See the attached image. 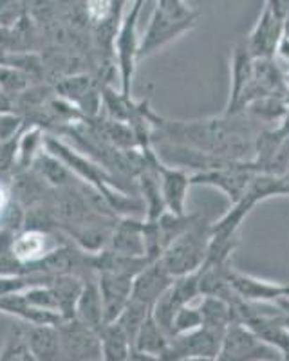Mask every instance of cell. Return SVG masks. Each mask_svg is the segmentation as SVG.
I'll return each mask as SVG.
<instances>
[{
    "mask_svg": "<svg viewBox=\"0 0 289 361\" xmlns=\"http://www.w3.org/2000/svg\"><path fill=\"white\" fill-rule=\"evenodd\" d=\"M201 20V11L183 0H159L140 42V60L152 56L173 40L192 31Z\"/></svg>",
    "mask_w": 289,
    "mask_h": 361,
    "instance_id": "cell-1",
    "label": "cell"
},
{
    "mask_svg": "<svg viewBox=\"0 0 289 361\" xmlns=\"http://www.w3.org/2000/svg\"><path fill=\"white\" fill-rule=\"evenodd\" d=\"M210 228L211 222L199 215L197 221L185 233L179 235L166 246L159 262L165 266V269L173 279H181V276L201 271L208 257V247H210Z\"/></svg>",
    "mask_w": 289,
    "mask_h": 361,
    "instance_id": "cell-2",
    "label": "cell"
},
{
    "mask_svg": "<svg viewBox=\"0 0 289 361\" xmlns=\"http://www.w3.org/2000/svg\"><path fill=\"white\" fill-rule=\"evenodd\" d=\"M141 6L143 2L137 0L130 4L128 11H125L123 20H121L118 35L114 38V47H112L114 63L118 67V74H120V92L123 96H130L134 74H136L137 62H140L141 38L137 37V22H140Z\"/></svg>",
    "mask_w": 289,
    "mask_h": 361,
    "instance_id": "cell-3",
    "label": "cell"
},
{
    "mask_svg": "<svg viewBox=\"0 0 289 361\" xmlns=\"http://www.w3.org/2000/svg\"><path fill=\"white\" fill-rule=\"evenodd\" d=\"M289 2L268 0L253 25L252 33L246 37V45L255 60H273L277 53V45L284 31L285 13Z\"/></svg>",
    "mask_w": 289,
    "mask_h": 361,
    "instance_id": "cell-4",
    "label": "cell"
},
{
    "mask_svg": "<svg viewBox=\"0 0 289 361\" xmlns=\"http://www.w3.org/2000/svg\"><path fill=\"white\" fill-rule=\"evenodd\" d=\"M284 357L268 343L260 340L244 324H233L226 329L221 349L214 361H281Z\"/></svg>",
    "mask_w": 289,
    "mask_h": 361,
    "instance_id": "cell-5",
    "label": "cell"
},
{
    "mask_svg": "<svg viewBox=\"0 0 289 361\" xmlns=\"http://www.w3.org/2000/svg\"><path fill=\"white\" fill-rule=\"evenodd\" d=\"M259 169L255 163H228L221 169L192 173V186L202 185L221 190L231 204H235L246 195Z\"/></svg>",
    "mask_w": 289,
    "mask_h": 361,
    "instance_id": "cell-6",
    "label": "cell"
},
{
    "mask_svg": "<svg viewBox=\"0 0 289 361\" xmlns=\"http://www.w3.org/2000/svg\"><path fill=\"white\" fill-rule=\"evenodd\" d=\"M223 333L214 329L201 327L194 333L170 338L168 349L159 361H185V360H215L221 349Z\"/></svg>",
    "mask_w": 289,
    "mask_h": 361,
    "instance_id": "cell-7",
    "label": "cell"
},
{
    "mask_svg": "<svg viewBox=\"0 0 289 361\" xmlns=\"http://www.w3.org/2000/svg\"><path fill=\"white\" fill-rule=\"evenodd\" d=\"M255 74V58L250 53L246 38L237 42L231 49L230 58V98L224 114H239L242 112L244 98L248 94Z\"/></svg>",
    "mask_w": 289,
    "mask_h": 361,
    "instance_id": "cell-8",
    "label": "cell"
},
{
    "mask_svg": "<svg viewBox=\"0 0 289 361\" xmlns=\"http://www.w3.org/2000/svg\"><path fill=\"white\" fill-rule=\"evenodd\" d=\"M56 327L67 361H102L98 331L87 327L75 318L63 320Z\"/></svg>",
    "mask_w": 289,
    "mask_h": 361,
    "instance_id": "cell-9",
    "label": "cell"
},
{
    "mask_svg": "<svg viewBox=\"0 0 289 361\" xmlns=\"http://www.w3.org/2000/svg\"><path fill=\"white\" fill-rule=\"evenodd\" d=\"M228 280L237 298L246 304H278L281 300L289 298L288 283L257 279V276L240 273L233 266L228 271Z\"/></svg>",
    "mask_w": 289,
    "mask_h": 361,
    "instance_id": "cell-10",
    "label": "cell"
},
{
    "mask_svg": "<svg viewBox=\"0 0 289 361\" xmlns=\"http://www.w3.org/2000/svg\"><path fill=\"white\" fill-rule=\"evenodd\" d=\"M98 289L104 305V322L114 324L133 296L134 276L118 275V273H96Z\"/></svg>",
    "mask_w": 289,
    "mask_h": 361,
    "instance_id": "cell-11",
    "label": "cell"
},
{
    "mask_svg": "<svg viewBox=\"0 0 289 361\" xmlns=\"http://www.w3.org/2000/svg\"><path fill=\"white\" fill-rule=\"evenodd\" d=\"M51 235L42 228H29L13 235L9 251L18 266H35L46 260L56 247L51 244Z\"/></svg>",
    "mask_w": 289,
    "mask_h": 361,
    "instance_id": "cell-12",
    "label": "cell"
},
{
    "mask_svg": "<svg viewBox=\"0 0 289 361\" xmlns=\"http://www.w3.org/2000/svg\"><path fill=\"white\" fill-rule=\"evenodd\" d=\"M157 173H159V185H161L166 212L173 215H185L186 197H188V190L192 188V173L165 164L159 157H157Z\"/></svg>",
    "mask_w": 289,
    "mask_h": 361,
    "instance_id": "cell-13",
    "label": "cell"
},
{
    "mask_svg": "<svg viewBox=\"0 0 289 361\" xmlns=\"http://www.w3.org/2000/svg\"><path fill=\"white\" fill-rule=\"evenodd\" d=\"M25 349L37 361H67L56 325H20Z\"/></svg>",
    "mask_w": 289,
    "mask_h": 361,
    "instance_id": "cell-14",
    "label": "cell"
},
{
    "mask_svg": "<svg viewBox=\"0 0 289 361\" xmlns=\"http://www.w3.org/2000/svg\"><path fill=\"white\" fill-rule=\"evenodd\" d=\"M173 276L165 269L159 260L150 262L134 276L133 282V296L130 298L137 300L141 304L154 307L156 302L168 291V288L173 283Z\"/></svg>",
    "mask_w": 289,
    "mask_h": 361,
    "instance_id": "cell-15",
    "label": "cell"
},
{
    "mask_svg": "<svg viewBox=\"0 0 289 361\" xmlns=\"http://www.w3.org/2000/svg\"><path fill=\"white\" fill-rule=\"evenodd\" d=\"M143 224L144 221H140V219L120 217L116 221L111 240L105 250L116 255H123V257H133V259H147L144 257Z\"/></svg>",
    "mask_w": 289,
    "mask_h": 361,
    "instance_id": "cell-16",
    "label": "cell"
},
{
    "mask_svg": "<svg viewBox=\"0 0 289 361\" xmlns=\"http://www.w3.org/2000/svg\"><path fill=\"white\" fill-rule=\"evenodd\" d=\"M75 320L82 322L87 327L99 331L104 327V305H102V296L98 289V275L87 276L83 280L82 293L78 296L75 307Z\"/></svg>",
    "mask_w": 289,
    "mask_h": 361,
    "instance_id": "cell-17",
    "label": "cell"
},
{
    "mask_svg": "<svg viewBox=\"0 0 289 361\" xmlns=\"http://www.w3.org/2000/svg\"><path fill=\"white\" fill-rule=\"evenodd\" d=\"M33 172L46 185L53 186L54 190L70 188L73 186V172L67 169L62 161L47 152V150H42L37 156L33 163Z\"/></svg>",
    "mask_w": 289,
    "mask_h": 361,
    "instance_id": "cell-18",
    "label": "cell"
},
{
    "mask_svg": "<svg viewBox=\"0 0 289 361\" xmlns=\"http://www.w3.org/2000/svg\"><path fill=\"white\" fill-rule=\"evenodd\" d=\"M197 305L202 314V327L214 329L224 334L230 325L237 324L235 312L231 305L217 296H201Z\"/></svg>",
    "mask_w": 289,
    "mask_h": 361,
    "instance_id": "cell-19",
    "label": "cell"
},
{
    "mask_svg": "<svg viewBox=\"0 0 289 361\" xmlns=\"http://www.w3.org/2000/svg\"><path fill=\"white\" fill-rule=\"evenodd\" d=\"M102 343V361H125L133 353V341L128 340L123 329L116 324H107L98 331Z\"/></svg>",
    "mask_w": 289,
    "mask_h": 361,
    "instance_id": "cell-20",
    "label": "cell"
},
{
    "mask_svg": "<svg viewBox=\"0 0 289 361\" xmlns=\"http://www.w3.org/2000/svg\"><path fill=\"white\" fill-rule=\"evenodd\" d=\"M168 343L170 336L157 325V322L154 320L152 314H150L149 320L144 322L143 327L140 329V333L134 338L133 349L137 350V353L149 354V356L161 360L163 354L168 349Z\"/></svg>",
    "mask_w": 289,
    "mask_h": 361,
    "instance_id": "cell-21",
    "label": "cell"
},
{
    "mask_svg": "<svg viewBox=\"0 0 289 361\" xmlns=\"http://www.w3.org/2000/svg\"><path fill=\"white\" fill-rule=\"evenodd\" d=\"M150 314H152V307L141 304V302H137V300L130 298V302H128L127 307L123 309L120 318L116 320V324L123 329L125 334L128 336V340L133 341L134 345V338H136V334L140 333V329L143 327L144 322L149 320Z\"/></svg>",
    "mask_w": 289,
    "mask_h": 361,
    "instance_id": "cell-22",
    "label": "cell"
},
{
    "mask_svg": "<svg viewBox=\"0 0 289 361\" xmlns=\"http://www.w3.org/2000/svg\"><path fill=\"white\" fill-rule=\"evenodd\" d=\"M202 327V314L199 305L188 304L178 311V314L173 316L172 331H170V338L181 336V334L194 333L197 329Z\"/></svg>",
    "mask_w": 289,
    "mask_h": 361,
    "instance_id": "cell-23",
    "label": "cell"
},
{
    "mask_svg": "<svg viewBox=\"0 0 289 361\" xmlns=\"http://www.w3.org/2000/svg\"><path fill=\"white\" fill-rule=\"evenodd\" d=\"M44 140H46V137H42V130L38 127L29 128V130L22 135V140L17 148L18 164H20L22 169L33 166L35 159H37L38 154L42 152L40 147L44 145Z\"/></svg>",
    "mask_w": 289,
    "mask_h": 361,
    "instance_id": "cell-24",
    "label": "cell"
},
{
    "mask_svg": "<svg viewBox=\"0 0 289 361\" xmlns=\"http://www.w3.org/2000/svg\"><path fill=\"white\" fill-rule=\"evenodd\" d=\"M24 350V336H22L20 325H17V327L11 329V333L6 338L4 345H2V349H0V361H20Z\"/></svg>",
    "mask_w": 289,
    "mask_h": 361,
    "instance_id": "cell-25",
    "label": "cell"
},
{
    "mask_svg": "<svg viewBox=\"0 0 289 361\" xmlns=\"http://www.w3.org/2000/svg\"><path fill=\"white\" fill-rule=\"evenodd\" d=\"M27 80L22 71L15 69V67H0V87L6 92H18V90L25 89Z\"/></svg>",
    "mask_w": 289,
    "mask_h": 361,
    "instance_id": "cell-26",
    "label": "cell"
},
{
    "mask_svg": "<svg viewBox=\"0 0 289 361\" xmlns=\"http://www.w3.org/2000/svg\"><path fill=\"white\" fill-rule=\"evenodd\" d=\"M11 190L9 186H6L4 183H0V222L4 219V215L8 214L9 206H11Z\"/></svg>",
    "mask_w": 289,
    "mask_h": 361,
    "instance_id": "cell-27",
    "label": "cell"
},
{
    "mask_svg": "<svg viewBox=\"0 0 289 361\" xmlns=\"http://www.w3.org/2000/svg\"><path fill=\"white\" fill-rule=\"evenodd\" d=\"M125 361H159L157 357L149 356V354H143V353H137V350L133 349V353L128 354V357Z\"/></svg>",
    "mask_w": 289,
    "mask_h": 361,
    "instance_id": "cell-28",
    "label": "cell"
},
{
    "mask_svg": "<svg viewBox=\"0 0 289 361\" xmlns=\"http://www.w3.org/2000/svg\"><path fill=\"white\" fill-rule=\"evenodd\" d=\"M282 37L289 40V8L288 13H285V20H284V31H282Z\"/></svg>",
    "mask_w": 289,
    "mask_h": 361,
    "instance_id": "cell-29",
    "label": "cell"
},
{
    "mask_svg": "<svg viewBox=\"0 0 289 361\" xmlns=\"http://www.w3.org/2000/svg\"><path fill=\"white\" fill-rule=\"evenodd\" d=\"M20 361H37V360H35V357L27 353V349H25V350H24V354H22Z\"/></svg>",
    "mask_w": 289,
    "mask_h": 361,
    "instance_id": "cell-30",
    "label": "cell"
},
{
    "mask_svg": "<svg viewBox=\"0 0 289 361\" xmlns=\"http://www.w3.org/2000/svg\"><path fill=\"white\" fill-rule=\"evenodd\" d=\"M185 361H214V360H185Z\"/></svg>",
    "mask_w": 289,
    "mask_h": 361,
    "instance_id": "cell-31",
    "label": "cell"
},
{
    "mask_svg": "<svg viewBox=\"0 0 289 361\" xmlns=\"http://www.w3.org/2000/svg\"><path fill=\"white\" fill-rule=\"evenodd\" d=\"M281 361H284V360H281Z\"/></svg>",
    "mask_w": 289,
    "mask_h": 361,
    "instance_id": "cell-32",
    "label": "cell"
}]
</instances>
